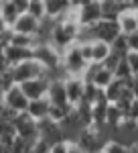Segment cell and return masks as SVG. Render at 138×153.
I'll return each mask as SVG.
<instances>
[{"mask_svg": "<svg viewBox=\"0 0 138 153\" xmlns=\"http://www.w3.org/2000/svg\"><path fill=\"white\" fill-rule=\"evenodd\" d=\"M79 29L81 25L75 21H69V19H55L53 29H51V37H49V43L55 49L63 51L69 45L77 43L79 39Z\"/></svg>", "mask_w": 138, "mask_h": 153, "instance_id": "cell-1", "label": "cell"}, {"mask_svg": "<svg viewBox=\"0 0 138 153\" xmlns=\"http://www.w3.org/2000/svg\"><path fill=\"white\" fill-rule=\"evenodd\" d=\"M87 65L90 63L83 59L77 43H73V45H69L67 49L61 51V71L65 76H77V78H81L83 71L87 70Z\"/></svg>", "mask_w": 138, "mask_h": 153, "instance_id": "cell-2", "label": "cell"}, {"mask_svg": "<svg viewBox=\"0 0 138 153\" xmlns=\"http://www.w3.org/2000/svg\"><path fill=\"white\" fill-rule=\"evenodd\" d=\"M77 145L85 153H93L104 149V145L108 143V139L104 137V127H95V125H87V127H81L79 135H77Z\"/></svg>", "mask_w": 138, "mask_h": 153, "instance_id": "cell-3", "label": "cell"}, {"mask_svg": "<svg viewBox=\"0 0 138 153\" xmlns=\"http://www.w3.org/2000/svg\"><path fill=\"white\" fill-rule=\"evenodd\" d=\"M10 74H12L14 84H23V82H26V80L45 76V74H49V71H47L34 57H31V59H24V61H18V63L10 65Z\"/></svg>", "mask_w": 138, "mask_h": 153, "instance_id": "cell-4", "label": "cell"}, {"mask_svg": "<svg viewBox=\"0 0 138 153\" xmlns=\"http://www.w3.org/2000/svg\"><path fill=\"white\" fill-rule=\"evenodd\" d=\"M33 57L45 68L49 74L61 70V51L55 49L51 43H37L33 47Z\"/></svg>", "mask_w": 138, "mask_h": 153, "instance_id": "cell-5", "label": "cell"}, {"mask_svg": "<svg viewBox=\"0 0 138 153\" xmlns=\"http://www.w3.org/2000/svg\"><path fill=\"white\" fill-rule=\"evenodd\" d=\"M0 100L4 102V106H8L14 112H24L26 106H29V98L24 96V92L21 90L18 84H12L8 90H4L2 96H0Z\"/></svg>", "mask_w": 138, "mask_h": 153, "instance_id": "cell-6", "label": "cell"}, {"mask_svg": "<svg viewBox=\"0 0 138 153\" xmlns=\"http://www.w3.org/2000/svg\"><path fill=\"white\" fill-rule=\"evenodd\" d=\"M12 125L18 137L24 139H39V131H37V120H34L26 110L24 112H16V117L12 118Z\"/></svg>", "mask_w": 138, "mask_h": 153, "instance_id": "cell-7", "label": "cell"}, {"mask_svg": "<svg viewBox=\"0 0 138 153\" xmlns=\"http://www.w3.org/2000/svg\"><path fill=\"white\" fill-rule=\"evenodd\" d=\"M49 80H51V76L45 74V76H39V78H33V80H26V82L18 84V86H21V90L24 92V96L29 100H37V98H45L47 96Z\"/></svg>", "mask_w": 138, "mask_h": 153, "instance_id": "cell-8", "label": "cell"}, {"mask_svg": "<svg viewBox=\"0 0 138 153\" xmlns=\"http://www.w3.org/2000/svg\"><path fill=\"white\" fill-rule=\"evenodd\" d=\"M77 8V23L81 27H90V25L98 23L102 19V10H100V0H87Z\"/></svg>", "mask_w": 138, "mask_h": 153, "instance_id": "cell-9", "label": "cell"}, {"mask_svg": "<svg viewBox=\"0 0 138 153\" xmlns=\"http://www.w3.org/2000/svg\"><path fill=\"white\" fill-rule=\"evenodd\" d=\"M39 19H34L33 14H29V12H21L18 16H16V21L10 25V29L14 33H23V35H37V31H39Z\"/></svg>", "mask_w": 138, "mask_h": 153, "instance_id": "cell-10", "label": "cell"}, {"mask_svg": "<svg viewBox=\"0 0 138 153\" xmlns=\"http://www.w3.org/2000/svg\"><path fill=\"white\" fill-rule=\"evenodd\" d=\"M65 82V94H67V102L71 106H75L83 98V78H77V76H65L63 78Z\"/></svg>", "mask_w": 138, "mask_h": 153, "instance_id": "cell-11", "label": "cell"}, {"mask_svg": "<svg viewBox=\"0 0 138 153\" xmlns=\"http://www.w3.org/2000/svg\"><path fill=\"white\" fill-rule=\"evenodd\" d=\"M47 100L51 104H69L67 94H65V82H63V78H51L49 80Z\"/></svg>", "mask_w": 138, "mask_h": 153, "instance_id": "cell-12", "label": "cell"}, {"mask_svg": "<svg viewBox=\"0 0 138 153\" xmlns=\"http://www.w3.org/2000/svg\"><path fill=\"white\" fill-rule=\"evenodd\" d=\"M2 53H4V57L6 61L14 65V63H18V61H24V59H31L33 57V47H18V45H6V47L2 49Z\"/></svg>", "mask_w": 138, "mask_h": 153, "instance_id": "cell-13", "label": "cell"}, {"mask_svg": "<svg viewBox=\"0 0 138 153\" xmlns=\"http://www.w3.org/2000/svg\"><path fill=\"white\" fill-rule=\"evenodd\" d=\"M116 21H118V27H120V33H124V35H130V33H134L138 29V21H136L134 8H124V10L116 16Z\"/></svg>", "mask_w": 138, "mask_h": 153, "instance_id": "cell-14", "label": "cell"}, {"mask_svg": "<svg viewBox=\"0 0 138 153\" xmlns=\"http://www.w3.org/2000/svg\"><path fill=\"white\" fill-rule=\"evenodd\" d=\"M130 8L128 0H100V10H102V19H114L124 10Z\"/></svg>", "mask_w": 138, "mask_h": 153, "instance_id": "cell-15", "label": "cell"}, {"mask_svg": "<svg viewBox=\"0 0 138 153\" xmlns=\"http://www.w3.org/2000/svg\"><path fill=\"white\" fill-rule=\"evenodd\" d=\"M43 6H45V16L61 19L71 8V2L69 0H43Z\"/></svg>", "mask_w": 138, "mask_h": 153, "instance_id": "cell-16", "label": "cell"}, {"mask_svg": "<svg viewBox=\"0 0 138 153\" xmlns=\"http://www.w3.org/2000/svg\"><path fill=\"white\" fill-rule=\"evenodd\" d=\"M126 86H128V82L114 78L112 82H110L108 86H106V88H104V96H106V100H108V102H118V100L122 98V94H124Z\"/></svg>", "mask_w": 138, "mask_h": 153, "instance_id": "cell-17", "label": "cell"}, {"mask_svg": "<svg viewBox=\"0 0 138 153\" xmlns=\"http://www.w3.org/2000/svg\"><path fill=\"white\" fill-rule=\"evenodd\" d=\"M26 112L34 118V120H41L49 114V100L45 98H37V100H29V106H26Z\"/></svg>", "mask_w": 138, "mask_h": 153, "instance_id": "cell-18", "label": "cell"}, {"mask_svg": "<svg viewBox=\"0 0 138 153\" xmlns=\"http://www.w3.org/2000/svg\"><path fill=\"white\" fill-rule=\"evenodd\" d=\"M110 53H112V45L110 43L98 41V39L92 41V63H104Z\"/></svg>", "mask_w": 138, "mask_h": 153, "instance_id": "cell-19", "label": "cell"}, {"mask_svg": "<svg viewBox=\"0 0 138 153\" xmlns=\"http://www.w3.org/2000/svg\"><path fill=\"white\" fill-rule=\"evenodd\" d=\"M124 112L120 110V106L114 104V102H110L108 104V112H106V127H110V129L118 131V127H120V123L124 120Z\"/></svg>", "mask_w": 138, "mask_h": 153, "instance_id": "cell-20", "label": "cell"}, {"mask_svg": "<svg viewBox=\"0 0 138 153\" xmlns=\"http://www.w3.org/2000/svg\"><path fill=\"white\" fill-rule=\"evenodd\" d=\"M34 141L37 139H24V137H14L12 143L8 145V153H31L34 147Z\"/></svg>", "mask_w": 138, "mask_h": 153, "instance_id": "cell-21", "label": "cell"}, {"mask_svg": "<svg viewBox=\"0 0 138 153\" xmlns=\"http://www.w3.org/2000/svg\"><path fill=\"white\" fill-rule=\"evenodd\" d=\"M71 108H73L71 104H51L49 102V114L47 117L51 120H55V123H63L65 117L71 112Z\"/></svg>", "mask_w": 138, "mask_h": 153, "instance_id": "cell-22", "label": "cell"}, {"mask_svg": "<svg viewBox=\"0 0 138 153\" xmlns=\"http://www.w3.org/2000/svg\"><path fill=\"white\" fill-rule=\"evenodd\" d=\"M100 98H106V96H104V88H98V86L92 84V82L83 84V98H81V100L93 104V102H98Z\"/></svg>", "mask_w": 138, "mask_h": 153, "instance_id": "cell-23", "label": "cell"}, {"mask_svg": "<svg viewBox=\"0 0 138 153\" xmlns=\"http://www.w3.org/2000/svg\"><path fill=\"white\" fill-rule=\"evenodd\" d=\"M18 14H21V12H18L10 4V0H0V16L6 21V25H8V27L16 21V16H18Z\"/></svg>", "mask_w": 138, "mask_h": 153, "instance_id": "cell-24", "label": "cell"}, {"mask_svg": "<svg viewBox=\"0 0 138 153\" xmlns=\"http://www.w3.org/2000/svg\"><path fill=\"white\" fill-rule=\"evenodd\" d=\"M114 78H118V80H124V82H130L132 80V70H130V65H128V61H126V57H120V61L116 63V68L114 70Z\"/></svg>", "mask_w": 138, "mask_h": 153, "instance_id": "cell-25", "label": "cell"}, {"mask_svg": "<svg viewBox=\"0 0 138 153\" xmlns=\"http://www.w3.org/2000/svg\"><path fill=\"white\" fill-rule=\"evenodd\" d=\"M110 45H112V51L118 53V55H126L130 51V47H128V35H124V33H120Z\"/></svg>", "mask_w": 138, "mask_h": 153, "instance_id": "cell-26", "label": "cell"}, {"mask_svg": "<svg viewBox=\"0 0 138 153\" xmlns=\"http://www.w3.org/2000/svg\"><path fill=\"white\" fill-rule=\"evenodd\" d=\"M29 14H33L34 19H45V6H43V0H31L29 2V8H26Z\"/></svg>", "mask_w": 138, "mask_h": 153, "instance_id": "cell-27", "label": "cell"}, {"mask_svg": "<svg viewBox=\"0 0 138 153\" xmlns=\"http://www.w3.org/2000/svg\"><path fill=\"white\" fill-rule=\"evenodd\" d=\"M104 151L106 153H128V147L120 141H108L104 145Z\"/></svg>", "mask_w": 138, "mask_h": 153, "instance_id": "cell-28", "label": "cell"}, {"mask_svg": "<svg viewBox=\"0 0 138 153\" xmlns=\"http://www.w3.org/2000/svg\"><path fill=\"white\" fill-rule=\"evenodd\" d=\"M67 145H69L67 139L55 141V143H51V145H49V151H47V153H67Z\"/></svg>", "mask_w": 138, "mask_h": 153, "instance_id": "cell-29", "label": "cell"}, {"mask_svg": "<svg viewBox=\"0 0 138 153\" xmlns=\"http://www.w3.org/2000/svg\"><path fill=\"white\" fill-rule=\"evenodd\" d=\"M124 57H126V61H128V65H130V70H132V74L136 76V74H138V51H128Z\"/></svg>", "mask_w": 138, "mask_h": 153, "instance_id": "cell-30", "label": "cell"}, {"mask_svg": "<svg viewBox=\"0 0 138 153\" xmlns=\"http://www.w3.org/2000/svg\"><path fill=\"white\" fill-rule=\"evenodd\" d=\"M128 47H130V51H138V29L128 35Z\"/></svg>", "mask_w": 138, "mask_h": 153, "instance_id": "cell-31", "label": "cell"}, {"mask_svg": "<svg viewBox=\"0 0 138 153\" xmlns=\"http://www.w3.org/2000/svg\"><path fill=\"white\" fill-rule=\"evenodd\" d=\"M29 2L31 0H10V4L16 8L18 12H26V8H29Z\"/></svg>", "mask_w": 138, "mask_h": 153, "instance_id": "cell-32", "label": "cell"}, {"mask_svg": "<svg viewBox=\"0 0 138 153\" xmlns=\"http://www.w3.org/2000/svg\"><path fill=\"white\" fill-rule=\"evenodd\" d=\"M67 153H85L83 149H81L79 145L75 141H69V145H67Z\"/></svg>", "mask_w": 138, "mask_h": 153, "instance_id": "cell-33", "label": "cell"}, {"mask_svg": "<svg viewBox=\"0 0 138 153\" xmlns=\"http://www.w3.org/2000/svg\"><path fill=\"white\" fill-rule=\"evenodd\" d=\"M8 68H10V63L6 61V57H4V53L0 51V74H2V71H6Z\"/></svg>", "mask_w": 138, "mask_h": 153, "instance_id": "cell-34", "label": "cell"}, {"mask_svg": "<svg viewBox=\"0 0 138 153\" xmlns=\"http://www.w3.org/2000/svg\"><path fill=\"white\" fill-rule=\"evenodd\" d=\"M6 29H8V25H6V21H4L2 16H0V33H4Z\"/></svg>", "mask_w": 138, "mask_h": 153, "instance_id": "cell-35", "label": "cell"}, {"mask_svg": "<svg viewBox=\"0 0 138 153\" xmlns=\"http://www.w3.org/2000/svg\"><path fill=\"white\" fill-rule=\"evenodd\" d=\"M0 153H8V147L4 143H0Z\"/></svg>", "mask_w": 138, "mask_h": 153, "instance_id": "cell-36", "label": "cell"}, {"mask_svg": "<svg viewBox=\"0 0 138 153\" xmlns=\"http://www.w3.org/2000/svg\"><path fill=\"white\" fill-rule=\"evenodd\" d=\"M93 153H106V151H104V149H100V151H93Z\"/></svg>", "mask_w": 138, "mask_h": 153, "instance_id": "cell-37", "label": "cell"}, {"mask_svg": "<svg viewBox=\"0 0 138 153\" xmlns=\"http://www.w3.org/2000/svg\"><path fill=\"white\" fill-rule=\"evenodd\" d=\"M134 12H136V21H138V8H136V10H134Z\"/></svg>", "mask_w": 138, "mask_h": 153, "instance_id": "cell-38", "label": "cell"}, {"mask_svg": "<svg viewBox=\"0 0 138 153\" xmlns=\"http://www.w3.org/2000/svg\"><path fill=\"white\" fill-rule=\"evenodd\" d=\"M2 49H4V45H2V43H0V51H2Z\"/></svg>", "mask_w": 138, "mask_h": 153, "instance_id": "cell-39", "label": "cell"}]
</instances>
